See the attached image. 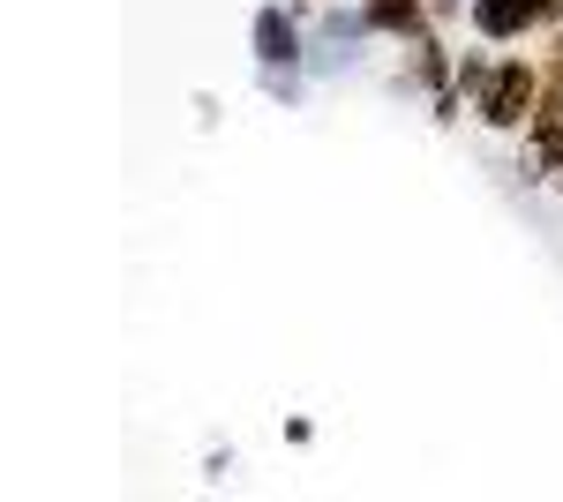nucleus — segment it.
<instances>
[{"label": "nucleus", "mask_w": 563, "mask_h": 502, "mask_svg": "<svg viewBox=\"0 0 563 502\" xmlns=\"http://www.w3.org/2000/svg\"><path fill=\"white\" fill-rule=\"evenodd\" d=\"M549 76L563 83V23H556V45H549Z\"/></svg>", "instance_id": "6"}, {"label": "nucleus", "mask_w": 563, "mask_h": 502, "mask_svg": "<svg viewBox=\"0 0 563 502\" xmlns=\"http://www.w3.org/2000/svg\"><path fill=\"white\" fill-rule=\"evenodd\" d=\"M256 60L263 68H294L301 60V31L286 23V8H263L256 15Z\"/></svg>", "instance_id": "4"}, {"label": "nucleus", "mask_w": 563, "mask_h": 502, "mask_svg": "<svg viewBox=\"0 0 563 502\" xmlns=\"http://www.w3.org/2000/svg\"><path fill=\"white\" fill-rule=\"evenodd\" d=\"M549 188H563V158H556V172H549Z\"/></svg>", "instance_id": "7"}, {"label": "nucleus", "mask_w": 563, "mask_h": 502, "mask_svg": "<svg viewBox=\"0 0 563 502\" xmlns=\"http://www.w3.org/2000/svg\"><path fill=\"white\" fill-rule=\"evenodd\" d=\"M533 98H541V68L511 53V60H496V76H488V90L474 98V113L488 127H504V135H511V127L533 121Z\"/></svg>", "instance_id": "1"}, {"label": "nucleus", "mask_w": 563, "mask_h": 502, "mask_svg": "<svg viewBox=\"0 0 563 502\" xmlns=\"http://www.w3.org/2000/svg\"><path fill=\"white\" fill-rule=\"evenodd\" d=\"M488 76H496V68H488V60H481V53H466V60H459V76H451V83H459V98H481V90H488Z\"/></svg>", "instance_id": "5"}, {"label": "nucleus", "mask_w": 563, "mask_h": 502, "mask_svg": "<svg viewBox=\"0 0 563 502\" xmlns=\"http://www.w3.org/2000/svg\"><path fill=\"white\" fill-rule=\"evenodd\" d=\"M361 23L421 45V38H429V0H368V8H361Z\"/></svg>", "instance_id": "3"}, {"label": "nucleus", "mask_w": 563, "mask_h": 502, "mask_svg": "<svg viewBox=\"0 0 563 502\" xmlns=\"http://www.w3.org/2000/svg\"><path fill=\"white\" fill-rule=\"evenodd\" d=\"M474 8V31L481 38H526L533 23H541V8L533 0H466Z\"/></svg>", "instance_id": "2"}]
</instances>
